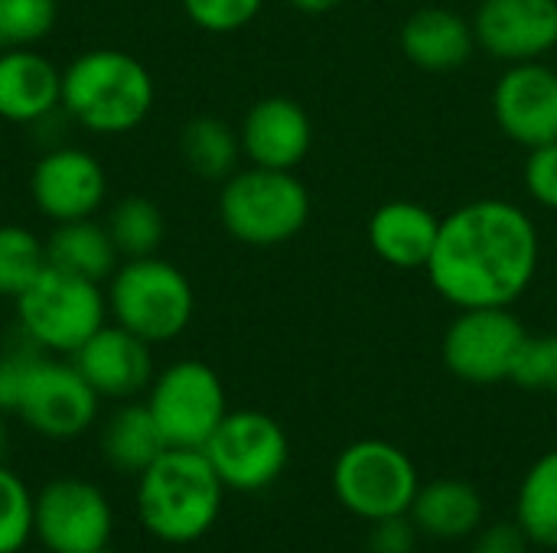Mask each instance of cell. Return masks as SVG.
I'll return each instance as SVG.
<instances>
[{
	"mask_svg": "<svg viewBox=\"0 0 557 553\" xmlns=\"http://www.w3.org/2000/svg\"><path fill=\"white\" fill-rule=\"evenodd\" d=\"M421 489L411 456L385 440L349 443L333 463V492L356 518L382 521L408 515Z\"/></svg>",
	"mask_w": 557,
	"mask_h": 553,
	"instance_id": "cell-7",
	"label": "cell"
},
{
	"mask_svg": "<svg viewBox=\"0 0 557 553\" xmlns=\"http://www.w3.org/2000/svg\"><path fill=\"white\" fill-rule=\"evenodd\" d=\"M242 156L251 166L297 169L313 143V124L300 101L271 95L255 101L238 127Z\"/></svg>",
	"mask_w": 557,
	"mask_h": 553,
	"instance_id": "cell-16",
	"label": "cell"
},
{
	"mask_svg": "<svg viewBox=\"0 0 557 553\" xmlns=\"http://www.w3.org/2000/svg\"><path fill=\"white\" fill-rule=\"evenodd\" d=\"M85 553H117V551H111V548L104 544V548H95V551H85Z\"/></svg>",
	"mask_w": 557,
	"mask_h": 553,
	"instance_id": "cell-38",
	"label": "cell"
},
{
	"mask_svg": "<svg viewBox=\"0 0 557 553\" xmlns=\"http://www.w3.org/2000/svg\"><path fill=\"white\" fill-rule=\"evenodd\" d=\"M193 26L225 36L245 29L264 7V0H180Z\"/></svg>",
	"mask_w": 557,
	"mask_h": 553,
	"instance_id": "cell-31",
	"label": "cell"
},
{
	"mask_svg": "<svg viewBox=\"0 0 557 553\" xmlns=\"http://www.w3.org/2000/svg\"><path fill=\"white\" fill-rule=\"evenodd\" d=\"M46 257L52 267L85 277V280H108L117 271V248L108 235V225H98L95 218L62 222L52 228L46 241Z\"/></svg>",
	"mask_w": 557,
	"mask_h": 553,
	"instance_id": "cell-22",
	"label": "cell"
},
{
	"mask_svg": "<svg viewBox=\"0 0 557 553\" xmlns=\"http://www.w3.org/2000/svg\"><path fill=\"white\" fill-rule=\"evenodd\" d=\"M529 339L519 316L509 306L460 310L447 326L441 355L450 375L470 385H496L512 375L516 355Z\"/></svg>",
	"mask_w": 557,
	"mask_h": 553,
	"instance_id": "cell-11",
	"label": "cell"
},
{
	"mask_svg": "<svg viewBox=\"0 0 557 553\" xmlns=\"http://www.w3.org/2000/svg\"><path fill=\"white\" fill-rule=\"evenodd\" d=\"M180 153L196 176L225 183L238 169L242 140L238 130L219 117H193L180 134Z\"/></svg>",
	"mask_w": 557,
	"mask_h": 553,
	"instance_id": "cell-24",
	"label": "cell"
},
{
	"mask_svg": "<svg viewBox=\"0 0 557 553\" xmlns=\"http://www.w3.org/2000/svg\"><path fill=\"white\" fill-rule=\"evenodd\" d=\"M49 267L46 241L23 225H0V297L16 300Z\"/></svg>",
	"mask_w": 557,
	"mask_h": 553,
	"instance_id": "cell-27",
	"label": "cell"
},
{
	"mask_svg": "<svg viewBox=\"0 0 557 553\" xmlns=\"http://www.w3.org/2000/svg\"><path fill=\"white\" fill-rule=\"evenodd\" d=\"M166 440V447L202 450L228 414L225 385L199 359L166 365L147 388L144 401Z\"/></svg>",
	"mask_w": 557,
	"mask_h": 553,
	"instance_id": "cell-8",
	"label": "cell"
},
{
	"mask_svg": "<svg viewBox=\"0 0 557 553\" xmlns=\"http://www.w3.org/2000/svg\"><path fill=\"white\" fill-rule=\"evenodd\" d=\"M36 352H39L36 345H26V349H13V352L0 355V411L16 414L20 391H23V381H26V372H29Z\"/></svg>",
	"mask_w": 557,
	"mask_h": 553,
	"instance_id": "cell-34",
	"label": "cell"
},
{
	"mask_svg": "<svg viewBox=\"0 0 557 553\" xmlns=\"http://www.w3.org/2000/svg\"><path fill=\"white\" fill-rule=\"evenodd\" d=\"M225 486L202 450L166 447L137 476V518L163 544H193L212 531Z\"/></svg>",
	"mask_w": 557,
	"mask_h": 553,
	"instance_id": "cell-2",
	"label": "cell"
},
{
	"mask_svg": "<svg viewBox=\"0 0 557 553\" xmlns=\"http://www.w3.org/2000/svg\"><path fill=\"white\" fill-rule=\"evenodd\" d=\"M108 316L150 345L180 339L196 313V293L189 277L150 254L121 261L108 277Z\"/></svg>",
	"mask_w": 557,
	"mask_h": 553,
	"instance_id": "cell-4",
	"label": "cell"
},
{
	"mask_svg": "<svg viewBox=\"0 0 557 553\" xmlns=\"http://www.w3.org/2000/svg\"><path fill=\"white\" fill-rule=\"evenodd\" d=\"M13 303L26 342L46 355H75L108 323V297L101 284L65 274L52 264Z\"/></svg>",
	"mask_w": 557,
	"mask_h": 553,
	"instance_id": "cell-6",
	"label": "cell"
},
{
	"mask_svg": "<svg viewBox=\"0 0 557 553\" xmlns=\"http://www.w3.org/2000/svg\"><path fill=\"white\" fill-rule=\"evenodd\" d=\"M0 52H3V46H0Z\"/></svg>",
	"mask_w": 557,
	"mask_h": 553,
	"instance_id": "cell-39",
	"label": "cell"
},
{
	"mask_svg": "<svg viewBox=\"0 0 557 553\" xmlns=\"http://www.w3.org/2000/svg\"><path fill=\"white\" fill-rule=\"evenodd\" d=\"M516 521L535 548L557 551V450L535 460L525 473L516 495Z\"/></svg>",
	"mask_w": 557,
	"mask_h": 553,
	"instance_id": "cell-25",
	"label": "cell"
},
{
	"mask_svg": "<svg viewBox=\"0 0 557 553\" xmlns=\"http://www.w3.org/2000/svg\"><path fill=\"white\" fill-rule=\"evenodd\" d=\"M157 101L150 68L124 49H88L62 68V111L101 137L131 134Z\"/></svg>",
	"mask_w": 557,
	"mask_h": 553,
	"instance_id": "cell-3",
	"label": "cell"
},
{
	"mask_svg": "<svg viewBox=\"0 0 557 553\" xmlns=\"http://www.w3.org/2000/svg\"><path fill=\"white\" fill-rule=\"evenodd\" d=\"M222 228L248 248H277L294 241L310 218V192L294 169L245 166L219 192Z\"/></svg>",
	"mask_w": 557,
	"mask_h": 553,
	"instance_id": "cell-5",
	"label": "cell"
},
{
	"mask_svg": "<svg viewBox=\"0 0 557 553\" xmlns=\"http://www.w3.org/2000/svg\"><path fill=\"white\" fill-rule=\"evenodd\" d=\"M411 521L434 541H467L480 531L486 505L483 495L463 479H434L418 489Z\"/></svg>",
	"mask_w": 557,
	"mask_h": 553,
	"instance_id": "cell-21",
	"label": "cell"
},
{
	"mask_svg": "<svg viewBox=\"0 0 557 553\" xmlns=\"http://www.w3.org/2000/svg\"><path fill=\"white\" fill-rule=\"evenodd\" d=\"M101 450L117 473L140 476L166 450V440L147 404H124L104 424Z\"/></svg>",
	"mask_w": 557,
	"mask_h": 553,
	"instance_id": "cell-23",
	"label": "cell"
},
{
	"mask_svg": "<svg viewBox=\"0 0 557 553\" xmlns=\"http://www.w3.org/2000/svg\"><path fill=\"white\" fill-rule=\"evenodd\" d=\"M62 108V68L42 52H0V117L10 124H39Z\"/></svg>",
	"mask_w": 557,
	"mask_h": 553,
	"instance_id": "cell-18",
	"label": "cell"
},
{
	"mask_svg": "<svg viewBox=\"0 0 557 553\" xmlns=\"http://www.w3.org/2000/svg\"><path fill=\"white\" fill-rule=\"evenodd\" d=\"M75 368L98 391V398L127 401L150 388L153 381V355L150 342L137 339L117 323H104L75 355Z\"/></svg>",
	"mask_w": 557,
	"mask_h": 553,
	"instance_id": "cell-17",
	"label": "cell"
},
{
	"mask_svg": "<svg viewBox=\"0 0 557 553\" xmlns=\"http://www.w3.org/2000/svg\"><path fill=\"white\" fill-rule=\"evenodd\" d=\"M398 42L405 59L424 72H454L467 65L476 49L473 23L447 7L414 10L401 26Z\"/></svg>",
	"mask_w": 557,
	"mask_h": 553,
	"instance_id": "cell-20",
	"label": "cell"
},
{
	"mask_svg": "<svg viewBox=\"0 0 557 553\" xmlns=\"http://www.w3.org/2000/svg\"><path fill=\"white\" fill-rule=\"evenodd\" d=\"M33 508L26 482L0 466V553H20L33 538Z\"/></svg>",
	"mask_w": 557,
	"mask_h": 553,
	"instance_id": "cell-29",
	"label": "cell"
},
{
	"mask_svg": "<svg viewBox=\"0 0 557 553\" xmlns=\"http://www.w3.org/2000/svg\"><path fill=\"white\" fill-rule=\"evenodd\" d=\"M108 235H111V241L124 261L150 257L163 244L166 222H163V212L157 209V202H150L144 196H127L111 209Z\"/></svg>",
	"mask_w": 557,
	"mask_h": 553,
	"instance_id": "cell-26",
	"label": "cell"
},
{
	"mask_svg": "<svg viewBox=\"0 0 557 553\" xmlns=\"http://www.w3.org/2000/svg\"><path fill=\"white\" fill-rule=\"evenodd\" d=\"M437 235H441V218L428 205L408 199L385 202L369 218L372 251L398 271L428 267Z\"/></svg>",
	"mask_w": 557,
	"mask_h": 553,
	"instance_id": "cell-19",
	"label": "cell"
},
{
	"mask_svg": "<svg viewBox=\"0 0 557 553\" xmlns=\"http://www.w3.org/2000/svg\"><path fill=\"white\" fill-rule=\"evenodd\" d=\"M20 553H23V551H20Z\"/></svg>",
	"mask_w": 557,
	"mask_h": 553,
	"instance_id": "cell-40",
	"label": "cell"
},
{
	"mask_svg": "<svg viewBox=\"0 0 557 553\" xmlns=\"http://www.w3.org/2000/svg\"><path fill=\"white\" fill-rule=\"evenodd\" d=\"M418 525L411 521V515H395V518H382L372 521L369 531V553H414L418 548Z\"/></svg>",
	"mask_w": 557,
	"mask_h": 553,
	"instance_id": "cell-33",
	"label": "cell"
},
{
	"mask_svg": "<svg viewBox=\"0 0 557 553\" xmlns=\"http://www.w3.org/2000/svg\"><path fill=\"white\" fill-rule=\"evenodd\" d=\"M29 199L52 225L95 218L108 199V173L85 147H52L29 173Z\"/></svg>",
	"mask_w": 557,
	"mask_h": 553,
	"instance_id": "cell-13",
	"label": "cell"
},
{
	"mask_svg": "<svg viewBox=\"0 0 557 553\" xmlns=\"http://www.w3.org/2000/svg\"><path fill=\"white\" fill-rule=\"evenodd\" d=\"M522 179H525L529 196H532L542 209L557 212V140L529 150Z\"/></svg>",
	"mask_w": 557,
	"mask_h": 553,
	"instance_id": "cell-32",
	"label": "cell"
},
{
	"mask_svg": "<svg viewBox=\"0 0 557 553\" xmlns=\"http://www.w3.org/2000/svg\"><path fill=\"white\" fill-rule=\"evenodd\" d=\"M55 0H0V46L29 49L55 29Z\"/></svg>",
	"mask_w": 557,
	"mask_h": 553,
	"instance_id": "cell-28",
	"label": "cell"
},
{
	"mask_svg": "<svg viewBox=\"0 0 557 553\" xmlns=\"http://www.w3.org/2000/svg\"><path fill=\"white\" fill-rule=\"evenodd\" d=\"M111 531V502L88 479H55L36 495L33 535L49 553H85L104 548Z\"/></svg>",
	"mask_w": 557,
	"mask_h": 553,
	"instance_id": "cell-12",
	"label": "cell"
},
{
	"mask_svg": "<svg viewBox=\"0 0 557 553\" xmlns=\"http://www.w3.org/2000/svg\"><path fill=\"white\" fill-rule=\"evenodd\" d=\"M3 450H7V433H3V424H0V456H3Z\"/></svg>",
	"mask_w": 557,
	"mask_h": 553,
	"instance_id": "cell-37",
	"label": "cell"
},
{
	"mask_svg": "<svg viewBox=\"0 0 557 553\" xmlns=\"http://www.w3.org/2000/svg\"><path fill=\"white\" fill-rule=\"evenodd\" d=\"M98 401H101L98 391L85 381L75 362H62L46 352H36L20 391L16 414L39 437L75 440L95 424Z\"/></svg>",
	"mask_w": 557,
	"mask_h": 553,
	"instance_id": "cell-10",
	"label": "cell"
},
{
	"mask_svg": "<svg viewBox=\"0 0 557 553\" xmlns=\"http://www.w3.org/2000/svg\"><path fill=\"white\" fill-rule=\"evenodd\" d=\"M529 548H532V541L519 521L490 525L473 535V553H529Z\"/></svg>",
	"mask_w": 557,
	"mask_h": 553,
	"instance_id": "cell-35",
	"label": "cell"
},
{
	"mask_svg": "<svg viewBox=\"0 0 557 553\" xmlns=\"http://www.w3.org/2000/svg\"><path fill=\"white\" fill-rule=\"evenodd\" d=\"M294 10H300V13H330V10H336L343 0H287Z\"/></svg>",
	"mask_w": 557,
	"mask_h": 553,
	"instance_id": "cell-36",
	"label": "cell"
},
{
	"mask_svg": "<svg viewBox=\"0 0 557 553\" xmlns=\"http://www.w3.org/2000/svg\"><path fill=\"white\" fill-rule=\"evenodd\" d=\"M539 257V225L522 205L476 199L441 218L424 271L434 290L457 310L512 306L532 287Z\"/></svg>",
	"mask_w": 557,
	"mask_h": 553,
	"instance_id": "cell-1",
	"label": "cell"
},
{
	"mask_svg": "<svg viewBox=\"0 0 557 553\" xmlns=\"http://www.w3.org/2000/svg\"><path fill=\"white\" fill-rule=\"evenodd\" d=\"M509 381H516L525 391L557 394V332H552V336H529L522 342Z\"/></svg>",
	"mask_w": 557,
	"mask_h": 553,
	"instance_id": "cell-30",
	"label": "cell"
},
{
	"mask_svg": "<svg viewBox=\"0 0 557 553\" xmlns=\"http://www.w3.org/2000/svg\"><path fill=\"white\" fill-rule=\"evenodd\" d=\"M215 476L232 492H261L287 466L290 447L284 427L261 411H228L202 447Z\"/></svg>",
	"mask_w": 557,
	"mask_h": 553,
	"instance_id": "cell-9",
	"label": "cell"
},
{
	"mask_svg": "<svg viewBox=\"0 0 557 553\" xmlns=\"http://www.w3.org/2000/svg\"><path fill=\"white\" fill-rule=\"evenodd\" d=\"M493 117L525 150L557 140V68L542 59L506 65L493 88Z\"/></svg>",
	"mask_w": 557,
	"mask_h": 553,
	"instance_id": "cell-14",
	"label": "cell"
},
{
	"mask_svg": "<svg viewBox=\"0 0 557 553\" xmlns=\"http://www.w3.org/2000/svg\"><path fill=\"white\" fill-rule=\"evenodd\" d=\"M476 46L496 62H535L557 46V0H483L473 13Z\"/></svg>",
	"mask_w": 557,
	"mask_h": 553,
	"instance_id": "cell-15",
	"label": "cell"
}]
</instances>
